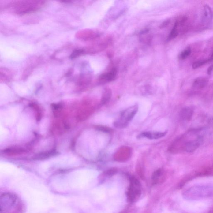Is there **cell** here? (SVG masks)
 <instances>
[{
  "label": "cell",
  "instance_id": "5bb4252c",
  "mask_svg": "<svg viewBox=\"0 0 213 213\" xmlns=\"http://www.w3.org/2000/svg\"><path fill=\"white\" fill-rule=\"evenodd\" d=\"M178 34H179V32H178V25L177 24L176 22L173 28H172L170 35H169L167 40H170L175 39V38H176Z\"/></svg>",
  "mask_w": 213,
  "mask_h": 213
},
{
  "label": "cell",
  "instance_id": "6da1fadb",
  "mask_svg": "<svg viewBox=\"0 0 213 213\" xmlns=\"http://www.w3.org/2000/svg\"><path fill=\"white\" fill-rule=\"evenodd\" d=\"M138 110V106L134 105L121 112L120 118L114 122V127L118 128H125L136 115Z\"/></svg>",
  "mask_w": 213,
  "mask_h": 213
},
{
  "label": "cell",
  "instance_id": "9a60e30c",
  "mask_svg": "<svg viewBox=\"0 0 213 213\" xmlns=\"http://www.w3.org/2000/svg\"><path fill=\"white\" fill-rule=\"evenodd\" d=\"M191 53H192V51H191L190 47H188L180 53L179 58L180 60H185L190 55Z\"/></svg>",
  "mask_w": 213,
  "mask_h": 213
},
{
  "label": "cell",
  "instance_id": "8fae6325",
  "mask_svg": "<svg viewBox=\"0 0 213 213\" xmlns=\"http://www.w3.org/2000/svg\"><path fill=\"white\" fill-rule=\"evenodd\" d=\"M112 92L110 88H105L103 92L102 97L101 100V105H105L110 101L112 97Z\"/></svg>",
  "mask_w": 213,
  "mask_h": 213
},
{
  "label": "cell",
  "instance_id": "ba28073f",
  "mask_svg": "<svg viewBox=\"0 0 213 213\" xmlns=\"http://www.w3.org/2000/svg\"><path fill=\"white\" fill-rule=\"evenodd\" d=\"M193 114L192 109L190 107H186L183 109L181 111L180 118L183 121H189L192 119Z\"/></svg>",
  "mask_w": 213,
  "mask_h": 213
},
{
  "label": "cell",
  "instance_id": "e0dca14e",
  "mask_svg": "<svg viewBox=\"0 0 213 213\" xmlns=\"http://www.w3.org/2000/svg\"><path fill=\"white\" fill-rule=\"evenodd\" d=\"M31 106H32L33 108H34L36 112L37 113V120L39 119V121L41 118V113L40 111V107L37 104L35 103H32L31 104Z\"/></svg>",
  "mask_w": 213,
  "mask_h": 213
},
{
  "label": "cell",
  "instance_id": "52a82bcc",
  "mask_svg": "<svg viewBox=\"0 0 213 213\" xmlns=\"http://www.w3.org/2000/svg\"><path fill=\"white\" fill-rule=\"evenodd\" d=\"M117 70L114 68L110 72L102 75L99 77V80L103 83H107L112 81L117 76Z\"/></svg>",
  "mask_w": 213,
  "mask_h": 213
},
{
  "label": "cell",
  "instance_id": "7a4b0ae2",
  "mask_svg": "<svg viewBox=\"0 0 213 213\" xmlns=\"http://www.w3.org/2000/svg\"><path fill=\"white\" fill-rule=\"evenodd\" d=\"M141 192V185L139 181L135 177H131L127 194L128 201L131 203L136 202L140 197Z\"/></svg>",
  "mask_w": 213,
  "mask_h": 213
},
{
  "label": "cell",
  "instance_id": "ffe728a7",
  "mask_svg": "<svg viewBox=\"0 0 213 213\" xmlns=\"http://www.w3.org/2000/svg\"><path fill=\"white\" fill-rule=\"evenodd\" d=\"M170 19L166 20L164 21V22L160 25V28H164L166 27L170 24Z\"/></svg>",
  "mask_w": 213,
  "mask_h": 213
},
{
  "label": "cell",
  "instance_id": "8992f818",
  "mask_svg": "<svg viewBox=\"0 0 213 213\" xmlns=\"http://www.w3.org/2000/svg\"><path fill=\"white\" fill-rule=\"evenodd\" d=\"M202 142V139L201 137L198 138L194 140L189 141L186 143L185 145V150L187 152H194L200 147V144Z\"/></svg>",
  "mask_w": 213,
  "mask_h": 213
},
{
  "label": "cell",
  "instance_id": "7c38bea8",
  "mask_svg": "<svg viewBox=\"0 0 213 213\" xmlns=\"http://www.w3.org/2000/svg\"><path fill=\"white\" fill-rule=\"evenodd\" d=\"M208 80L205 77H199L194 80L193 86L197 88H201L206 86L208 83Z\"/></svg>",
  "mask_w": 213,
  "mask_h": 213
},
{
  "label": "cell",
  "instance_id": "4fadbf2b",
  "mask_svg": "<svg viewBox=\"0 0 213 213\" xmlns=\"http://www.w3.org/2000/svg\"><path fill=\"white\" fill-rule=\"evenodd\" d=\"M56 151L55 150H51L50 151H46V152L41 153L38 154L37 155L35 156L34 159H44L50 157H52L54 155H56Z\"/></svg>",
  "mask_w": 213,
  "mask_h": 213
},
{
  "label": "cell",
  "instance_id": "9c48e42d",
  "mask_svg": "<svg viewBox=\"0 0 213 213\" xmlns=\"http://www.w3.org/2000/svg\"><path fill=\"white\" fill-rule=\"evenodd\" d=\"M3 153L7 155H20L26 152V150L23 148H7L3 150Z\"/></svg>",
  "mask_w": 213,
  "mask_h": 213
},
{
  "label": "cell",
  "instance_id": "d6986e66",
  "mask_svg": "<svg viewBox=\"0 0 213 213\" xmlns=\"http://www.w3.org/2000/svg\"><path fill=\"white\" fill-rule=\"evenodd\" d=\"M83 52H84V51H83V50H74V51L73 52L72 54L70 55V58H71V59L75 58L79 56L80 55L82 54V53H83Z\"/></svg>",
  "mask_w": 213,
  "mask_h": 213
},
{
  "label": "cell",
  "instance_id": "30bf717a",
  "mask_svg": "<svg viewBox=\"0 0 213 213\" xmlns=\"http://www.w3.org/2000/svg\"><path fill=\"white\" fill-rule=\"evenodd\" d=\"M163 172L162 169H158L153 173L151 179L153 185H156L162 182V177Z\"/></svg>",
  "mask_w": 213,
  "mask_h": 213
},
{
  "label": "cell",
  "instance_id": "277c9868",
  "mask_svg": "<svg viewBox=\"0 0 213 213\" xmlns=\"http://www.w3.org/2000/svg\"><path fill=\"white\" fill-rule=\"evenodd\" d=\"M167 132H144L138 136V138H147L148 139L156 140L163 138L166 135Z\"/></svg>",
  "mask_w": 213,
  "mask_h": 213
},
{
  "label": "cell",
  "instance_id": "44dd1931",
  "mask_svg": "<svg viewBox=\"0 0 213 213\" xmlns=\"http://www.w3.org/2000/svg\"><path fill=\"white\" fill-rule=\"evenodd\" d=\"M213 70V64L212 65H211L210 67L208 68V70H207V73L208 75H210L211 74Z\"/></svg>",
  "mask_w": 213,
  "mask_h": 213
},
{
  "label": "cell",
  "instance_id": "2e32d148",
  "mask_svg": "<svg viewBox=\"0 0 213 213\" xmlns=\"http://www.w3.org/2000/svg\"><path fill=\"white\" fill-rule=\"evenodd\" d=\"M211 59H209L204 60V61H198L194 62L193 63L192 67L193 69H196L197 68H200V67L204 65L207 62H209L211 61Z\"/></svg>",
  "mask_w": 213,
  "mask_h": 213
},
{
  "label": "cell",
  "instance_id": "5b68a950",
  "mask_svg": "<svg viewBox=\"0 0 213 213\" xmlns=\"http://www.w3.org/2000/svg\"><path fill=\"white\" fill-rule=\"evenodd\" d=\"M213 19V12L211 8L208 5H205L204 7L203 15L202 22L203 24L208 25L210 24Z\"/></svg>",
  "mask_w": 213,
  "mask_h": 213
},
{
  "label": "cell",
  "instance_id": "ac0fdd59",
  "mask_svg": "<svg viewBox=\"0 0 213 213\" xmlns=\"http://www.w3.org/2000/svg\"><path fill=\"white\" fill-rule=\"evenodd\" d=\"M96 129L99 131L103 132L105 133H110L113 131V129H111L110 127H106L103 126H97Z\"/></svg>",
  "mask_w": 213,
  "mask_h": 213
},
{
  "label": "cell",
  "instance_id": "7402d4cb",
  "mask_svg": "<svg viewBox=\"0 0 213 213\" xmlns=\"http://www.w3.org/2000/svg\"><path fill=\"white\" fill-rule=\"evenodd\" d=\"M211 60H212L213 59V53L212 55H211V58H210Z\"/></svg>",
  "mask_w": 213,
  "mask_h": 213
},
{
  "label": "cell",
  "instance_id": "3957f363",
  "mask_svg": "<svg viewBox=\"0 0 213 213\" xmlns=\"http://www.w3.org/2000/svg\"><path fill=\"white\" fill-rule=\"evenodd\" d=\"M17 4L16 10L19 13L24 14L36 10L43 4L39 1H25Z\"/></svg>",
  "mask_w": 213,
  "mask_h": 213
}]
</instances>
